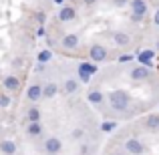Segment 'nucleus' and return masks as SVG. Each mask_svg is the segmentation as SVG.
<instances>
[{
  "label": "nucleus",
  "instance_id": "1",
  "mask_svg": "<svg viewBox=\"0 0 159 155\" xmlns=\"http://www.w3.org/2000/svg\"><path fill=\"white\" fill-rule=\"evenodd\" d=\"M109 105H111L113 111L117 113H125L129 107H131V97H129L127 91L123 89H115L109 93Z\"/></svg>",
  "mask_w": 159,
  "mask_h": 155
},
{
  "label": "nucleus",
  "instance_id": "2",
  "mask_svg": "<svg viewBox=\"0 0 159 155\" xmlns=\"http://www.w3.org/2000/svg\"><path fill=\"white\" fill-rule=\"evenodd\" d=\"M125 151L129 155H143V153H147V147L139 139H127L125 141Z\"/></svg>",
  "mask_w": 159,
  "mask_h": 155
},
{
  "label": "nucleus",
  "instance_id": "3",
  "mask_svg": "<svg viewBox=\"0 0 159 155\" xmlns=\"http://www.w3.org/2000/svg\"><path fill=\"white\" fill-rule=\"evenodd\" d=\"M89 57H91L93 62H103V61H107L109 51L103 47V44H93V47L89 48Z\"/></svg>",
  "mask_w": 159,
  "mask_h": 155
},
{
  "label": "nucleus",
  "instance_id": "4",
  "mask_svg": "<svg viewBox=\"0 0 159 155\" xmlns=\"http://www.w3.org/2000/svg\"><path fill=\"white\" fill-rule=\"evenodd\" d=\"M149 77H151V69L145 66V65H139V66H135V69L131 71V79L133 81H147Z\"/></svg>",
  "mask_w": 159,
  "mask_h": 155
},
{
  "label": "nucleus",
  "instance_id": "5",
  "mask_svg": "<svg viewBox=\"0 0 159 155\" xmlns=\"http://www.w3.org/2000/svg\"><path fill=\"white\" fill-rule=\"evenodd\" d=\"M61 149H62V141L58 139V137H48V139L44 141V151L47 153L57 155V153H61Z\"/></svg>",
  "mask_w": 159,
  "mask_h": 155
},
{
  "label": "nucleus",
  "instance_id": "6",
  "mask_svg": "<svg viewBox=\"0 0 159 155\" xmlns=\"http://www.w3.org/2000/svg\"><path fill=\"white\" fill-rule=\"evenodd\" d=\"M2 87L6 93H16V91L20 89V81L18 77H12V75H8V77L2 79Z\"/></svg>",
  "mask_w": 159,
  "mask_h": 155
},
{
  "label": "nucleus",
  "instance_id": "7",
  "mask_svg": "<svg viewBox=\"0 0 159 155\" xmlns=\"http://www.w3.org/2000/svg\"><path fill=\"white\" fill-rule=\"evenodd\" d=\"M26 99H28V101H32V103L40 101V99H43V87H40L39 83L30 85V87L26 89Z\"/></svg>",
  "mask_w": 159,
  "mask_h": 155
},
{
  "label": "nucleus",
  "instance_id": "8",
  "mask_svg": "<svg viewBox=\"0 0 159 155\" xmlns=\"http://www.w3.org/2000/svg\"><path fill=\"white\" fill-rule=\"evenodd\" d=\"M77 18V10H75L73 6H62L61 10H58V20L61 22H70V20Z\"/></svg>",
  "mask_w": 159,
  "mask_h": 155
},
{
  "label": "nucleus",
  "instance_id": "9",
  "mask_svg": "<svg viewBox=\"0 0 159 155\" xmlns=\"http://www.w3.org/2000/svg\"><path fill=\"white\" fill-rule=\"evenodd\" d=\"M131 14L145 16L147 14V2L145 0H131Z\"/></svg>",
  "mask_w": 159,
  "mask_h": 155
},
{
  "label": "nucleus",
  "instance_id": "10",
  "mask_svg": "<svg viewBox=\"0 0 159 155\" xmlns=\"http://www.w3.org/2000/svg\"><path fill=\"white\" fill-rule=\"evenodd\" d=\"M62 47H65L66 51H73V48H77V47H79V34H75V32L65 34V39H62Z\"/></svg>",
  "mask_w": 159,
  "mask_h": 155
},
{
  "label": "nucleus",
  "instance_id": "11",
  "mask_svg": "<svg viewBox=\"0 0 159 155\" xmlns=\"http://www.w3.org/2000/svg\"><path fill=\"white\" fill-rule=\"evenodd\" d=\"M143 127L149 129V131H157V129H159V115H157V113H151V115L145 117Z\"/></svg>",
  "mask_w": 159,
  "mask_h": 155
},
{
  "label": "nucleus",
  "instance_id": "12",
  "mask_svg": "<svg viewBox=\"0 0 159 155\" xmlns=\"http://www.w3.org/2000/svg\"><path fill=\"white\" fill-rule=\"evenodd\" d=\"M79 73H85V75H89V77H93V75L95 73H97V62H93V61H91V62H79Z\"/></svg>",
  "mask_w": 159,
  "mask_h": 155
},
{
  "label": "nucleus",
  "instance_id": "13",
  "mask_svg": "<svg viewBox=\"0 0 159 155\" xmlns=\"http://www.w3.org/2000/svg\"><path fill=\"white\" fill-rule=\"evenodd\" d=\"M113 40H115L119 47H129V44H131V36H129L127 32H121V30L113 32Z\"/></svg>",
  "mask_w": 159,
  "mask_h": 155
},
{
  "label": "nucleus",
  "instance_id": "14",
  "mask_svg": "<svg viewBox=\"0 0 159 155\" xmlns=\"http://www.w3.org/2000/svg\"><path fill=\"white\" fill-rule=\"evenodd\" d=\"M57 93H58V85L57 83H47V85L43 87V97L44 99H52V97H57Z\"/></svg>",
  "mask_w": 159,
  "mask_h": 155
},
{
  "label": "nucleus",
  "instance_id": "15",
  "mask_svg": "<svg viewBox=\"0 0 159 155\" xmlns=\"http://www.w3.org/2000/svg\"><path fill=\"white\" fill-rule=\"evenodd\" d=\"M153 57H155V52H153V51H141L139 54H137L139 62H141V65H145V66H151V58Z\"/></svg>",
  "mask_w": 159,
  "mask_h": 155
},
{
  "label": "nucleus",
  "instance_id": "16",
  "mask_svg": "<svg viewBox=\"0 0 159 155\" xmlns=\"http://www.w3.org/2000/svg\"><path fill=\"white\" fill-rule=\"evenodd\" d=\"M0 151H2L4 155H14L16 153V143L14 141H2V143H0Z\"/></svg>",
  "mask_w": 159,
  "mask_h": 155
},
{
  "label": "nucleus",
  "instance_id": "17",
  "mask_svg": "<svg viewBox=\"0 0 159 155\" xmlns=\"http://www.w3.org/2000/svg\"><path fill=\"white\" fill-rule=\"evenodd\" d=\"M87 99H89V103H93V105H101L103 103V93L97 91V89H91L89 95H87Z\"/></svg>",
  "mask_w": 159,
  "mask_h": 155
},
{
  "label": "nucleus",
  "instance_id": "18",
  "mask_svg": "<svg viewBox=\"0 0 159 155\" xmlns=\"http://www.w3.org/2000/svg\"><path fill=\"white\" fill-rule=\"evenodd\" d=\"M26 133H28V137H39L40 133H43V127H40V121H36V123H28V127H26Z\"/></svg>",
  "mask_w": 159,
  "mask_h": 155
},
{
  "label": "nucleus",
  "instance_id": "19",
  "mask_svg": "<svg viewBox=\"0 0 159 155\" xmlns=\"http://www.w3.org/2000/svg\"><path fill=\"white\" fill-rule=\"evenodd\" d=\"M65 91L66 93H77L79 91V81L77 79H66L65 81Z\"/></svg>",
  "mask_w": 159,
  "mask_h": 155
},
{
  "label": "nucleus",
  "instance_id": "20",
  "mask_svg": "<svg viewBox=\"0 0 159 155\" xmlns=\"http://www.w3.org/2000/svg\"><path fill=\"white\" fill-rule=\"evenodd\" d=\"M26 117H28V123H36V121H40V111L36 107H30L28 113H26Z\"/></svg>",
  "mask_w": 159,
  "mask_h": 155
},
{
  "label": "nucleus",
  "instance_id": "21",
  "mask_svg": "<svg viewBox=\"0 0 159 155\" xmlns=\"http://www.w3.org/2000/svg\"><path fill=\"white\" fill-rule=\"evenodd\" d=\"M51 58H52V52L48 51V48H44V51L39 52V62H48Z\"/></svg>",
  "mask_w": 159,
  "mask_h": 155
},
{
  "label": "nucleus",
  "instance_id": "22",
  "mask_svg": "<svg viewBox=\"0 0 159 155\" xmlns=\"http://www.w3.org/2000/svg\"><path fill=\"white\" fill-rule=\"evenodd\" d=\"M70 137H73L75 141H81L83 137H85V131H83L81 127H77V129H73V133H70Z\"/></svg>",
  "mask_w": 159,
  "mask_h": 155
},
{
  "label": "nucleus",
  "instance_id": "23",
  "mask_svg": "<svg viewBox=\"0 0 159 155\" xmlns=\"http://www.w3.org/2000/svg\"><path fill=\"white\" fill-rule=\"evenodd\" d=\"M10 101H12V99L8 97L6 93H0V107H2V109H6L8 105H10Z\"/></svg>",
  "mask_w": 159,
  "mask_h": 155
},
{
  "label": "nucleus",
  "instance_id": "24",
  "mask_svg": "<svg viewBox=\"0 0 159 155\" xmlns=\"http://www.w3.org/2000/svg\"><path fill=\"white\" fill-rule=\"evenodd\" d=\"M113 129H115V123H113V121H105V123L101 125V131H105V133L113 131Z\"/></svg>",
  "mask_w": 159,
  "mask_h": 155
},
{
  "label": "nucleus",
  "instance_id": "25",
  "mask_svg": "<svg viewBox=\"0 0 159 155\" xmlns=\"http://www.w3.org/2000/svg\"><path fill=\"white\" fill-rule=\"evenodd\" d=\"M36 20H39L40 24H44V20H47V14H44V12H36Z\"/></svg>",
  "mask_w": 159,
  "mask_h": 155
},
{
  "label": "nucleus",
  "instance_id": "26",
  "mask_svg": "<svg viewBox=\"0 0 159 155\" xmlns=\"http://www.w3.org/2000/svg\"><path fill=\"white\" fill-rule=\"evenodd\" d=\"M77 73H79V71H77ZM79 79H81L83 83H89L91 81V77H89V75H85V73H79Z\"/></svg>",
  "mask_w": 159,
  "mask_h": 155
},
{
  "label": "nucleus",
  "instance_id": "27",
  "mask_svg": "<svg viewBox=\"0 0 159 155\" xmlns=\"http://www.w3.org/2000/svg\"><path fill=\"white\" fill-rule=\"evenodd\" d=\"M145 16H139V14H131V22H141Z\"/></svg>",
  "mask_w": 159,
  "mask_h": 155
},
{
  "label": "nucleus",
  "instance_id": "28",
  "mask_svg": "<svg viewBox=\"0 0 159 155\" xmlns=\"http://www.w3.org/2000/svg\"><path fill=\"white\" fill-rule=\"evenodd\" d=\"M153 22H155V26H159V8L155 10V14H153Z\"/></svg>",
  "mask_w": 159,
  "mask_h": 155
},
{
  "label": "nucleus",
  "instance_id": "29",
  "mask_svg": "<svg viewBox=\"0 0 159 155\" xmlns=\"http://www.w3.org/2000/svg\"><path fill=\"white\" fill-rule=\"evenodd\" d=\"M83 2H85L87 6H93V4H97V0H83Z\"/></svg>",
  "mask_w": 159,
  "mask_h": 155
},
{
  "label": "nucleus",
  "instance_id": "30",
  "mask_svg": "<svg viewBox=\"0 0 159 155\" xmlns=\"http://www.w3.org/2000/svg\"><path fill=\"white\" fill-rule=\"evenodd\" d=\"M87 151H89V147H87V145H83V147H81V155H87Z\"/></svg>",
  "mask_w": 159,
  "mask_h": 155
},
{
  "label": "nucleus",
  "instance_id": "31",
  "mask_svg": "<svg viewBox=\"0 0 159 155\" xmlns=\"http://www.w3.org/2000/svg\"><path fill=\"white\" fill-rule=\"evenodd\" d=\"M127 61H131V57H129V54H125V57H121V62H127Z\"/></svg>",
  "mask_w": 159,
  "mask_h": 155
},
{
  "label": "nucleus",
  "instance_id": "32",
  "mask_svg": "<svg viewBox=\"0 0 159 155\" xmlns=\"http://www.w3.org/2000/svg\"><path fill=\"white\" fill-rule=\"evenodd\" d=\"M115 2H117V6H123V2H125V0H115Z\"/></svg>",
  "mask_w": 159,
  "mask_h": 155
},
{
  "label": "nucleus",
  "instance_id": "33",
  "mask_svg": "<svg viewBox=\"0 0 159 155\" xmlns=\"http://www.w3.org/2000/svg\"><path fill=\"white\" fill-rule=\"evenodd\" d=\"M54 2H57V4H62V2H65V0H54Z\"/></svg>",
  "mask_w": 159,
  "mask_h": 155
},
{
  "label": "nucleus",
  "instance_id": "34",
  "mask_svg": "<svg viewBox=\"0 0 159 155\" xmlns=\"http://www.w3.org/2000/svg\"><path fill=\"white\" fill-rule=\"evenodd\" d=\"M157 51H159V40H157Z\"/></svg>",
  "mask_w": 159,
  "mask_h": 155
},
{
  "label": "nucleus",
  "instance_id": "35",
  "mask_svg": "<svg viewBox=\"0 0 159 155\" xmlns=\"http://www.w3.org/2000/svg\"><path fill=\"white\" fill-rule=\"evenodd\" d=\"M115 155H125V153H115Z\"/></svg>",
  "mask_w": 159,
  "mask_h": 155
}]
</instances>
